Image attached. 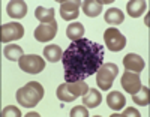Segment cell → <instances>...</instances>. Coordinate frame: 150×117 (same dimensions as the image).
Wrapping results in <instances>:
<instances>
[{
    "instance_id": "obj_13",
    "label": "cell",
    "mask_w": 150,
    "mask_h": 117,
    "mask_svg": "<svg viewBox=\"0 0 150 117\" xmlns=\"http://www.w3.org/2000/svg\"><path fill=\"white\" fill-rule=\"evenodd\" d=\"M101 102L102 95L96 89H87V92L83 95V105H86L87 108H96L98 105H101Z\"/></svg>"
},
{
    "instance_id": "obj_21",
    "label": "cell",
    "mask_w": 150,
    "mask_h": 117,
    "mask_svg": "<svg viewBox=\"0 0 150 117\" xmlns=\"http://www.w3.org/2000/svg\"><path fill=\"white\" fill-rule=\"evenodd\" d=\"M132 101L137 104V105H149L150 104V90L149 87H143L138 90L137 93L132 95Z\"/></svg>"
},
{
    "instance_id": "obj_18",
    "label": "cell",
    "mask_w": 150,
    "mask_h": 117,
    "mask_svg": "<svg viewBox=\"0 0 150 117\" xmlns=\"http://www.w3.org/2000/svg\"><path fill=\"white\" fill-rule=\"evenodd\" d=\"M3 54H5V57H6L8 60L15 62V60H20V59L24 56V51H23V48H21L20 45H17V44H8V45H5V48H3Z\"/></svg>"
},
{
    "instance_id": "obj_6",
    "label": "cell",
    "mask_w": 150,
    "mask_h": 117,
    "mask_svg": "<svg viewBox=\"0 0 150 117\" xmlns=\"http://www.w3.org/2000/svg\"><path fill=\"white\" fill-rule=\"evenodd\" d=\"M104 41H105V45L110 48V51H114V53L122 51L126 47V38H125V35H122L120 30H117L114 27H110L105 30Z\"/></svg>"
},
{
    "instance_id": "obj_23",
    "label": "cell",
    "mask_w": 150,
    "mask_h": 117,
    "mask_svg": "<svg viewBox=\"0 0 150 117\" xmlns=\"http://www.w3.org/2000/svg\"><path fill=\"white\" fill-rule=\"evenodd\" d=\"M69 114H71V117H89V111H87V107L86 105L74 107Z\"/></svg>"
},
{
    "instance_id": "obj_15",
    "label": "cell",
    "mask_w": 150,
    "mask_h": 117,
    "mask_svg": "<svg viewBox=\"0 0 150 117\" xmlns=\"http://www.w3.org/2000/svg\"><path fill=\"white\" fill-rule=\"evenodd\" d=\"M83 6V12L86 14V17H90L95 18L102 12V5H101V0H86V2L81 3Z\"/></svg>"
},
{
    "instance_id": "obj_12",
    "label": "cell",
    "mask_w": 150,
    "mask_h": 117,
    "mask_svg": "<svg viewBox=\"0 0 150 117\" xmlns=\"http://www.w3.org/2000/svg\"><path fill=\"white\" fill-rule=\"evenodd\" d=\"M6 12L11 18H15V20L24 18L27 15V3L23 2V0H12L6 6Z\"/></svg>"
},
{
    "instance_id": "obj_4",
    "label": "cell",
    "mask_w": 150,
    "mask_h": 117,
    "mask_svg": "<svg viewBox=\"0 0 150 117\" xmlns=\"http://www.w3.org/2000/svg\"><path fill=\"white\" fill-rule=\"evenodd\" d=\"M117 74L119 68L116 63H102L101 68L96 71V84L101 90H110Z\"/></svg>"
},
{
    "instance_id": "obj_1",
    "label": "cell",
    "mask_w": 150,
    "mask_h": 117,
    "mask_svg": "<svg viewBox=\"0 0 150 117\" xmlns=\"http://www.w3.org/2000/svg\"><path fill=\"white\" fill-rule=\"evenodd\" d=\"M104 56L105 51L101 44L92 42L86 38L71 42L62 56L65 81H84L86 78L95 75L104 63Z\"/></svg>"
},
{
    "instance_id": "obj_22",
    "label": "cell",
    "mask_w": 150,
    "mask_h": 117,
    "mask_svg": "<svg viewBox=\"0 0 150 117\" xmlns=\"http://www.w3.org/2000/svg\"><path fill=\"white\" fill-rule=\"evenodd\" d=\"M35 17L39 20L41 23H51L54 20V9H47L42 6H38L35 11Z\"/></svg>"
},
{
    "instance_id": "obj_16",
    "label": "cell",
    "mask_w": 150,
    "mask_h": 117,
    "mask_svg": "<svg viewBox=\"0 0 150 117\" xmlns=\"http://www.w3.org/2000/svg\"><path fill=\"white\" fill-rule=\"evenodd\" d=\"M146 8H147V2H144V0H131L126 5V11L132 18L141 17L144 14Z\"/></svg>"
},
{
    "instance_id": "obj_19",
    "label": "cell",
    "mask_w": 150,
    "mask_h": 117,
    "mask_svg": "<svg viewBox=\"0 0 150 117\" xmlns=\"http://www.w3.org/2000/svg\"><path fill=\"white\" fill-rule=\"evenodd\" d=\"M66 36L72 42L80 41V39L84 38V26L81 23H71L66 29Z\"/></svg>"
},
{
    "instance_id": "obj_2",
    "label": "cell",
    "mask_w": 150,
    "mask_h": 117,
    "mask_svg": "<svg viewBox=\"0 0 150 117\" xmlns=\"http://www.w3.org/2000/svg\"><path fill=\"white\" fill-rule=\"evenodd\" d=\"M44 98V87L38 81H30L24 87L17 90V101L21 107L32 108L36 107Z\"/></svg>"
},
{
    "instance_id": "obj_10",
    "label": "cell",
    "mask_w": 150,
    "mask_h": 117,
    "mask_svg": "<svg viewBox=\"0 0 150 117\" xmlns=\"http://www.w3.org/2000/svg\"><path fill=\"white\" fill-rule=\"evenodd\" d=\"M83 2H60V15L65 21H74L80 15V8Z\"/></svg>"
},
{
    "instance_id": "obj_9",
    "label": "cell",
    "mask_w": 150,
    "mask_h": 117,
    "mask_svg": "<svg viewBox=\"0 0 150 117\" xmlns=\"http://www.w3.org/2000/svg\"><path fill=\"white\" fill-rule=\"evenodd\" d=\"M122 87L125 92H128L129 95H134L137 93L138 90L141 89V80H140V75L135 74V72H131V71H126L123 72V77H122Z\"/></svg>"
},
{
    "instance_id": "obj_14",
    "label": "cell",
    "mask_w": 150,
    "mask_h": 117,
    "mask_svg": "<svg viewBox=\"0 0 150 117\" xmlns=\"http://www.w3.org/2000/svg\"><path fill=\"white\" fill-rule=\"evenodd\" d=\"M107 104L111 110L119 111V110H123V107L126 105V98H125V95H122L120 92L114 90V92H111L110 95H107Z\"/></svg>"
},
{
    "instance_id": "obj_3",
    "label": "cell",
    "mask_w": 150,
    "mask_h": 117,
    "mask_svg": "<svg viewBox=\"0 0 150 117\" xmlns=\"http://www.w3.org/2000/svg\"><path fill=\"white\" fill-rule=\"evenodd\" d=\"M87 92V84L83 81H75V83H63L57 87V98L62 102H72L77 98L83 96Z\"/></svg>"
},
{
    "instance_id": "obj_8",
    "label": "cell",
    "mask_w": 150,
    "mask_h": 117,
    "mask_svg": "<svg viewBox=\"0 0 150 117\" xmlns=\"http://www.w3.org/2000/svg\"><path fill=\"white\" fill-rule=\"evenodd\" d=\"M57 35V23L53 20L51 23H41L35 29V39L39 42H48L54 39Z\"/></svg>"
},
{
    "instance_id": "obj_24",
    "label": "cell",
    "mask_w": 150,
    "mask_h": 117,
    "mask_svg": "<svg viewBox=\"0 0 150 117\" xmlns=\"http://www.w3.org/2000/svg\"><path fill=\"white\" fill-rule=\"evenodd\" d=\"M2 116H3V117H21V111H20L17 107L8 105V107L2 111Z\"/></svg>"
},
{
    "instance_id": "obj_17",
    "label": "cell",
    "mask_w": 150,
    "mask_h": 117,
    "mask_svg": "<svg viewBox=\"0 0 150 117\" xmlns=\"http://www.w3.org/2000/svg\"><path fill=\"white\" fill-rule=\"evenodd\" d=\"M62 56H63V51H62V48L56 44H51V45H47L44 48V57L51 62V63H57L62 60Z\"/></svg>"
},
{
    "instance_id": "obj_25",
    "label": "cell",
    "mask_w": 150,
    "mask_h": 117,
    "mask_svg": "<svg viewBox=\"0 0 150 117\" xmlns=\"http://www.w3.org/2000/svg\"><path fill=\"white\" fill-rule=\"evenodd\" d=\"M129 117V116H134V117H140L141 114H140V111L138 110H135V108H126V110H125V111H122V113H114V114H112L111 117Z\"/></svg>"
},
{
    "instance_id": "obj_11",
    "label": "cell",
    "mask_w": 150,
    "mask_h": 117,
    "mask_svg": "<svg viewBox=\"0 0 150 117\" xmlns=\"http://www.w3.org/2000/svg\"><path fill=\"white\" fill-rule=\"evenodd\" d=\"M123 66L126 71L140 74L144 69V60L141 59V56L135 54V53H129L123 57Z\"/></svg>"
},
{
    "instance_id": "obj_7",
    "label": "cell",
    "mask_w": 150,
    "mask_h": 117,
    "mask_svg": "<svg viewBox=\"0 0 150 117\" xmlns=\"http://www.w3.org/2000/svg\"><path fill=\"white\" fill-rule=\"evenodd\" d=\"M24 36V27L20 23H6L0 30V41L2 44H8L12 41H18Z\"/></svg>"
},
{
    "instance_id": "obj_20",
    "label": "cell",
    "mask_w": 150,
    "mask_h": 117,
    "mask_svg": "<svg viewBox=\"0 0 150 117\" xmlns=\"http://www.w3.org/2000/svg\"><path fill=\"white\" fill-rule=\"evenodd\" d=\"M105 23L108 24H112V26H119L125 21V15H123V12L119 9V8H110L107 12H105Z\"/></svg>"
},
{
    "instance_id": "obj_26",
    "label": "cell",
    "mask_w": 150,
    "mask_h": 117,
    "mask_svg": "<svg viewBox=\"0 0 150 117\" xmlns=\"http://www.w3.org/2000/svg\"><path fill=\"white\" fill-rule=\"evenodd\" d=\"M27 117H39V113H35V111H30V113H27Z\"/></svg>"
},
{
    "instance_id": "obj_5",
    "label": "cell",
    "mask_w": 150,
    "mask_h": 117,
    "mask_svg": "<svg viewBox=\"0 0 150 117\" xmlns=\"http://www.w3.org/2000/svg\"><path fill=\"white\" fill-rule=\"evenodd\" d=\"M18 66L21 71L27 74H39L45 69V62L41 56L36 54H24L18 60Z\"/></svg>"
}]
</instances>
